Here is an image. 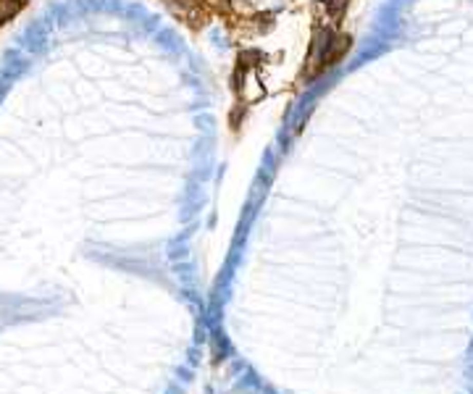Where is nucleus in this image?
Masks as SVG:
<instances>
[{
	"label": "nucleus",
	"instance_id": "f03ea898",
	"mask_svg": "<svg viewBox=\"0 0 473 394\" xmlns=\"http://www.w3.org/2000/svg\"><path fill=\"white\" fill-rule=\"evenodd\" d=\"M347 3H350V0H329V11H331V16H334V18H339V16L345 13Z\"/></svg>",
	"mask_w": 473,
	"mask_h": 394
},
{
	"label": "nucleus",
	"instance_id": "f257e3e1",
	"mask_svg": "<svg viewBox=\"0 0 473 394\" xmlns=\"http://www.w3.org/2000/svg\"><path fill=\"white\" fill-rule=\"evenodd\" d=\"M163 3L168 6V11L179 18L184 21V24L190 27H200L202 21H205V13H202V8L195 3V0H163Z\"/></svg>",
	"mask_w": 473,
	"mask_h": 394
}]
</instances>
